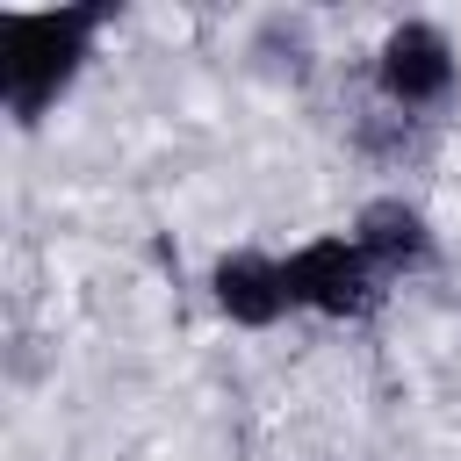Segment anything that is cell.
I'll return each instance as SVG.
<instances>
[{
    "label": "cell",
    "mask_w": 461,
    "mask_h": 461,
    "mask_svg": "<svg viewBox=\"0 0 461 461\" xmlns=\"http://www.w3.org/2000/svg\"><path fill=\"white\" fill-rule=\"evenodd\" d=\"M115 22V7H43V14H0V101L22 130H36L79 65L94 58V36Z\"/></svg>",
    "instance_id": "obj_1"
},
{
    "label": "cell",
    "mask_w": 461,
    "mask_h": 461,
    "mask_svg": "<svg viewBox=\"0 0 461 461\" xmlns=\"http://www.w3.org/2000/svg\"><path fill=\"white\" fill-rule=\"evenodd\" d=\"M454 86H461L454 36L439 22H425V14H403L375 50V94L389 108H403V115H432V108L454 101Z\"/></svg>",
    "instance_id": "obj_2"
},
{
    "label": "cell",
    "mask_w": 461,
    "mask_h": 461,
    "mask_svg": "<svg viewBox=\"0 0 461 461\" xmlns=\"http://www.w3.org/2000/svg\"><path fill=\"white\" fill-rule=\"evenodd\" d=\"M281 274H288V303L317 317H367L382 303V274L353 238H310L281 259Z\"/></svg>",
    "instance_id": "obj_3"
},
{
    "label": "cell",
    "mask_w": 461,
    "mask_h": 461,
    "mask_svg": "<svg viewBox=\"0 0 461 461\" xmlns=\"http://www.w3.org/2000/svg\"><path fill=\"white\" fill-rule=\"evenodd\" d=\"M353 245L367 252V267L382 281H403V274H425L432 267V223L403 194H367L353 209Z\"/></svg>",
    "instance_id": "obj_4"
},
{
    "label": "cell",
    "mask_w": 461,
    "mask_h": 461,
    "mask_svg": "<svg viewBox=\"0 0 461 461\" xmlns=\"http://www.w3.org/2000/svg\"><path fill=\"white\" fill-rule=\"evenodd\" d=\"M209 295H216V310L230 317V324H245V331H267V324H281L295 303H288V274H281V259L274 252H223L216 267H209Z\"/></svg>",
    "instance_id": "obj_5"
}]
</instances>
